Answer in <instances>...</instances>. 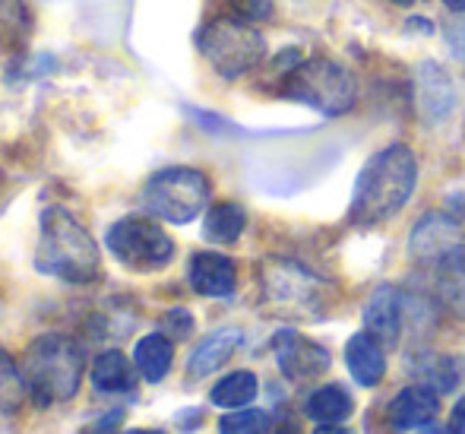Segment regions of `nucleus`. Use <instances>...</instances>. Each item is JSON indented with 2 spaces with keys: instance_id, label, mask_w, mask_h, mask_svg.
<instances>
[{
  "instance_id": "nucleus-33",
  "label": "nucleus",
  "mask_w": 465,
  "mask_h": 434,
  "mask_svg": "<svg viewBox=\"0 0 465 434\" xmlns=\"http://www.w3.org/2000/svg\"><path fill=\"white\" fill-rule=\"evenodd\" d=\"M276 434H301V429L294 422H285V425H279Z\"/></svg>"
},
{
  "instance_id": "nucleus-28",
  "label": "nucleus",
  "mask_w": 465,
  "mask_h": 434,
  "mask_svg": "<svg viewBox=\"0 0 465 434\" xmlns=\"http://www.w3.org/2000/svg\"><path fill=\"white\" fill-rule=\"evenodd\" d=\"M121 422H124V409H111L98 422L86 425L80 434H121Z\"/></svg>"
},
{
  "instance_id": "nucleus-11",
  "label": "nucleus",
  "mask_w": 465,
  "mask_h": 434,
  "mask_svg": "<svg viewBox=\"0 0 465 434\" xmlns=\"http://www.w3.org/2000/svg\"><path fill=\"white\" fill-rule=\"evenodd\" d=\"M453 102H456V92L450 74L443 67H437V64L424 61L415 70V105L421 121L424 124L447 121L450 111H453Z\"/></svg>"
},
{
  "instance_id": "nucleus-29",
  "label": "nucleus",
  "mask_w": 465,
  "mask_h": 434,
  "mask_svg": "<svg viewBox=\"0 0 465 434\" xmlns=\"http://www.w3.org/2000/svg\"><path fill=\"white\" fill-rule=\"evenodd\" d=\"M165 327L172 330V339L190 337V330H193V318H190L184 308H178V311H168L165 314Z\"/></svg>"
},
{
  "instance_id": "nucleus-34",
  "label": "nucleus",
  "mask_w": 465,
  "mask_h": 434,
  "mask_svg": "<svg viewBox=\"0 0 465 434\" xmlns=\"http://www.w3.org/2000/svg\"><path fill=\"white\" fill-rule=\"evenodd\" d=\"M443 4H447L450 10H456V13H465V0H443Z\"/></svg>"
},
{
  "instance_id": "nucleus-21",
  "label": "nucleus",
  "mask_w": 465,
  "mask_h": 434,
  "mask_svg": "<svg viewBox=\"0 0 465 434\" xmlns=\"http://www.w3.org/2000/svg\"><path fill=\"white\" fill-rule=\"evenodd\" d=\"M244 228H247L244 207H238V203H232V200L209 207L206 222H203V235H206V241H213V245H234Z\"/></svg>"
},
{
  "instance_id": "nucleus-27",
  "label": "nucleus",
  "mask_w": 465,
  "mask_h": 434,
  "mask_svg": "<svg viewBox=\"0 0 465 434\" xmlns=\"http://www.w3.org/2000/svg\"><path fill=\"white\" fill-rule=\"evenodd\" d=\"M232 6L241 19H247V23L272 16V0H232Z\"/></svg>"
},
{
  "instance_id": "nucleus-16",
  "label": "nucleus",
  "mask_w": 465,
  "mask_h": 434,
  "mask_svg": "<svg viewBox=\"0 0 465 434\" xmlns=\"http://www.w3.org/2000/svg\"><path fill=\"white\" fill-rule=\"evenodd\" d=\"M345 365H349L351 378L361 387H377L386 374V355H383V343L373 339L368 330L355 333L345 346Z\"/></svg>"
},
{
  "instance_id": "nucleus-2",
  "label": "nucleus",
  "mask_w": 465,
  "mask_h": 434,
  "mask_svg": "<svg viewBox=\"0 0 465 434\" xmlns=\"http://www.w3.org/2000/svg\"><path fill=\"white\" fill-rule=\"evenodd\" d=\"M38 273L57 276L74 286H89L102 273V254L95 238L86 232L83 222L64 207H48L42 213V235L35 251Z\"/></svg>"
},
{
  "instance_id": "nucleus-12",
  "label": "nucleus",
  "mask_w": 465,
  "mask_h": 434,
  "mask_svg": "<svg viewBox=\"0 0 465 434\" xmlns=\"http://www.w3.org/2000/svg\"><path fill=\"white\" fill-rule=\"evenodd\" d=\"M405 295L392 286H380L364 308V330L383 346H396L405 327Z\"/></svg>"
},
{
  "instance_id": "nucleus-8",
  "label": "nucleus",
  "mask_w": 465,
  "mask_h": 434,
  "mask_svg": "<svg viewBox=\"0 0 465 434\" xmlns=\"http://www.w3.org/2000/svg\"><path fill=\"white\" fill-rule=\"evenodd\" d=\"M104 245L127 269L136 273H153V269L168 267L174 257V241L168 238V232L153 219L143 216H127L117 219L104 235Z\"/></svg>"
},
{
  "instance_id": "nucleus-5",
  "label": "nucleus",
  "mask_w": 465,
  "mask_h": 434,
  "mask_svg": "<svg viewBox=\"0 0 465 434\" xmlns=\"http://www.w3.org/2000/svg\"><path fill=\"white\" fill-rule=\"evenodd\" d=\"M282 96L294 98L301 105H311L313 111L326 117H339L355 108L358 89L342 64L313 57V61H298L288 70L285 83H282Z\"/></svg>"
},
{
  "instance_id": "nucleus-23",
  "label": "nucleus",
  "mask_w": 465,
  "mask_h": 434,
  "mask_svg": "<svg viewBox=\"0 0 465 434\" xmlns=\"http://www.w3.org/2000/svg\"><path fill=\"white\" fill-rule=\"evenodd\" d=\"M25 393H29V384H25L23 368L13 361V355L6 348H0V412L16 416Z\"/></svg>"
},
{
  "instance_id": "nucleus-15",
  "label": "nucleus",
  "mask_w": 465,
  "mask_h": 434,
  "mask_svg": "<svg viewBox=\"0 0 465 434\" xmlns=\"http://www.w3.org/2000/svg\"><path fill=\"white\" fill-rule=\"evenodd\" d=\"M241 339L244 333L238 327H222V330L209 333L203 343H196V348L190 352V361H187V371L190 378H206V374L219 371L234 352H238Z\"/></svg>"
},
{
  "instance_id": "nucleus-9",
  "label": "nucleus",
  "mask_w": 465,
  "mask_h": 434,
  "mask_svg": "<svg viewBox=\"0 0 465 434\" xmlns=\"http://www.w3.org/2000/svg\"><path fill=\"white\" fill-rule=\"evenodd\" d=\"M272 352H276L279 371L285 374L288 380H313L320 374L330 371V352H326L320 343L301 337L298 330H279L272 337Z\"/></svg>"
},
{
  "instance_id": "nucleus-4",
  "label": "nucleus",
  "mask_w": 465,
  "mask_h": 434,
  "mask_svg": "<svg viewBox=\"0 0 465 434\" xmlns=\"http://www.w3.org/2000/svg\"><path fill=\"white\" fill-rule=\"evenodd\" d=\"M260 282H263L266 305L282 318L317 320L330 301V282L294 260L270 257L260 269Z\"/></svg>"
},
{
  "instance_id": "nucleus-17",
  "label": "nucleus",
  "mask_w": 465,
  "mask_h": 434,
  "mask_svg": "<svg viewBox=\"0 0 465 434\" xmlns=\"http://www.w3.org/2000/svg\"><path fill=\"white\" fill-rule=\"evenodd\" d=\"M437 298L465 320V241L434 263Z\"/></svg>"
},
{
  "instance_id": "nucleus-14",
  "label": "nucleus",
  "mask_w": 465,
  "mask_h": 434,
  "mask_svg": "<svg viewBox=\"0 0 465 434\" xmlns=\"http://www.w3.org/2000/svg\"><path fill=\"white\" fill-rule=\"evenodd\" d=\"M440 416V393H434L430 387L411 384L405 390H399L392 397L390 409H386V419L396 431H415L424 429V425L437 422Z\"/></svg>"
},
{
  "instance_id": "nucleus-24",
  "label": "nucleus",
  "mask_w": 465,
  "mask_h": 434,
  "mask_svg": "<svg viewBox=\"0 0 465 434\" xmlns=\"http://www.w3.org/2000/svg\"><path fill=\"white\" fill-rule=\"evenodd\" d=\"M411 371H415V380L421 387H430L434 393H450L456 387V368L450 358H443V355H424V358H415V365H411Z\"/></svg>"
},
{
  "instance_id": "nucleus-1",
  "label": "nucleus",
  "mask_w": 465,
  "mask_h": 434,
  "mask_svg": "<svg viewBox=\"0 0 465 434\" xmlns=\"http://www.w3.org/2000/svg\"><path fill=\"white\" fill-rule=\"evenodd\" d=\"M418 184V159L409 146L396 143L380 153H373L364 168L358 172L355 194L349 203V222L351 226H380L392 219L399 209L409 203Z\"/></svg>"
},
{
  "instance_id": "nucleus-32",
  "label": "nucleus",
  "mask_w": 465,
  "mask_h": 434,
  "mask_svg": "<svg viewBox=\"0 0 465 434\" xmlns=\"http://www.w3.org/2000/svg\"><path fill=\"white\" fill-rule=\"evenodd\" d=\"M313 434H349L342 429V425H317V431Z\"/></svg>"
},
{
  "instance_id": "nucleus-3",
  "label": "nucleus",
  "mask_w": 465,
  "mask_h": 434,
  "mask_svg": "<svg viewBox=\"0 0 465 434\" xmlns=\"http://www.w3.org/2000/svg\"><path fill=\"white\" fill-rule=\"evenodd\" d=\"M83 368H86L83 348L61 333H45L32 339L23 355V374L35 406L74 399L83 384Z\"/></svg>"
},
{
  "instance_id": "nucleus-35",
  "label": "nucleus",
  "mask_w": 465,
  "mask_h": 434,
  "mask_svg": "<svg viewBox=\"0 0 465 434\" xmlns=\"http://www.w3.org/2000/svg\"><path fill=\"white\" fill-rule=\"evenodd\" d=\"M124 434H165V431H155V429H134V431H124Z\"/></svg>"
},
{
  "instance_id": "nucleus-30",
  "label": "nucleus",
  "mask_w": 465,
  "mask_h": 434,
  "mask_svg": "<svg viewBox=\"0 0 465 434\" xmlns=\"http://www.w3.org/2000/svg\"><path fill=\"white\" fill-rule=\"evenodd\" d=\"M450 425H453L456 434H465V397L453 406V416H450Z\"/></svg>"
},
{
  "instance_id": "nucleus-22",
  "label": "nucleus",
  "mask_w": 465,
  "mask_h": 434,
  "mask_svg": "<svg viewBox=\"0 0 465 434\" xmlns=\"http://www.w3.org/2000/svg\"><path fill=\"white\" fill-rule=\"evenodd\" d=\"M260 390V380L253 371H234V374H225L219 384L213 387L209 399L222 409H244L247 403H253Z\"/></svg>"
},
{
  "instance_id": "nucleus-19",
  "label": "nucleus",
  "mask_w": 465,
  "mask_h": 434,
  "mask_svg": "<svg viewBox=\"0 0 465 434\" xmlns=\"http://www.w3.org/2000/svg\"><path fill=\"white\" fill-rule=\"evenodd\" d=\"M174 361V339H168L165 333H149L143 337L134 348V365L149 384H159Z\"/></svg>"
},
{
  "instance_id": "nucleus-31",
  "label": "nucleus",
  "mask_w": 465,
  "mask_h": 434,
  "mask_svg": "<svg viewBox=\"0 0 465 434\" xmlns=\"http://www.w3.org/2000/svg\"><path fill=\"white\" fill-rule=\"evenodd\" d=\"M418 434H456V431H453V425H437V422H430V425H424V429H418Z\"/></svg>"
},
{
  "instance_id": "nucleus-10",
  "label": "nucleus",
  "mask_w": 465,
  "mask_h": 434,
  "mask_svg": "<svg viewBox=\"0 0 465 434\" xmlns=\"http://www.w3.org/2000/svg\"><path fill=\"white\" fill-rule=\"evenodd\" d=\"M456 245H462V222L450 213L421 216V222L409 235V254L418 263H437Z\"/></svg>"
},
{
  "instance_id": "nucleus-18",
  "label": "nucleus",
  "mask_w": 465,
  "mask_h": 434,
  "mask_svg": "<svg viewBox=\"0 0 465 434\" xmlns=\"http://www.w3.org/2000/svg\"><path fill=\"white\" fill-rule=\"evenodd\" d=\"M304 412L317 425H342L355 412V399H351V393L342 384H326L311 393Z\"/></svg>"
},
{
  "instance_id": "nucleus-25",
  "label": "nucleus",
  "mask_w": 465,
  "mask_h": 434,
  "mask_svg": "<svg viewBox=\"0 0 465 434\" xmlns=\"http://www.w3.org/2000/svg\"><path fill=\"white\" fill-rule=\"evenodd\" d=\"M32 29V13L25 0H0V45H19Z\"/></svg>"
},
{
  "instance_id": "nucleus-36",
  "label": "nucleus",
  "mask_w": 465,
  "mask_h": 434,
  "mask_svg": "<svg viewBox=\"0 0 465 434\" xmlns=\"http://www.w3.org/2000/svg\"><path fill=\"white\" fill-rule=\"evenodd\" d=\"M392 4H399V6H415V4H424V0H392Z\"/></svg>"
},
{
  "instance_id": "nucleus-6",
  "label": "nucleus",
  "mask_w": 465,
  "mask_h": 434,
  "mask_svg": "<svg viewBox=\"0 0 465 434\" xmlns=\"http://www.w3.org/2000/svg\"><path fill=\"white\" fill-rule=\"evenodd\" d=\"M209 194H213V184L206 175L187 166H172L149 177L140 197L146 213L174 222V226H187L206 209Z\"/></svg>"
},
{
  "instance_id": "nucleus-7",
  "label": "nucleus",
  "mask_w": 465,
  "mask_h": 434,
  "mask_svg": "<svg viewBox=\"0 0 465 434\" xmlns=\"http://www.w3.org/2000/svg\"><path fill=\"white\" fill-rule=\"evenodd\" d=\"M200 55L213 64V70L225 80H238L266 57V42L247 19H213L203 25Z\"/></svg>"
},
{
  "instance_id": "nucleus-13",
  "label": "nucleus",
  "mask_w": 465,
  "mask_h": 434,
  "mask_svg": "<svg viewBox=\"0 0 465 434\" xmlns=\"http://www.w3.org/2000/svg\"><path fill=\"white\" fill-rule=\"evenodd\" d=\"M187 279L203 298H228L238 286V267L219 251H200L190 257Z\"/></svg>"
},
{
  "instance_id": "nucleus-26",
  "label": "nucleus",
  "mask_w": 465,
  "mask_h": 434,
  "mask_svg": "<svg viewBox=\"0 0 465 434\" xmlns=\"http://www.w3.org/2000/svg\"><path fill=\"white\" fill-rule=\"evenodd\" d=\"M272 419L263 409H234L219 419V434H270Z\"/></svg>"
},
{
  "instance_id": "nucleus-20",
  "label": "nucleus",
  "mask_w": 465,
  "mask_h": 434,
  "mask_svg": "<svg viewBox=\"0 0 465 434\" xmlns=\"http://www.w3.org/2000/svg\"><path fill=\"white\" fill-rule=\"evenodd\" d=\"M136 384V371L127 361V355L108 348L95 358L93 365V387L98 393H121V390H134Z\"/></svg>"
}]
</instances>
